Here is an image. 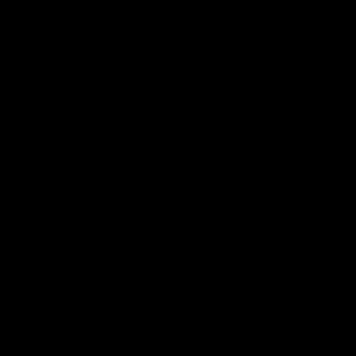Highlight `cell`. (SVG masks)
Masks as SVG:
<instances>
[]
</instances>
